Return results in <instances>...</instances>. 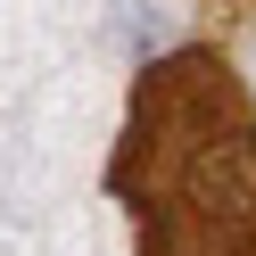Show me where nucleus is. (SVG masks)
Instances as JSON below:
<instances>
[{"instance_id": "obj_1", "label": "nucleus", "mask_w": 256, "mask_h": 256, "mask_svg": "<svg viewBox=\"0 0 256 256\" xmlns=\"http://www.w3.org/2000/svg\"><path fill=\"white\" fill-rule=\"evenodd\" d=\"M116 198L132 206L140 256H256V116L232 66L174 58L149 74Z\"/></svg>"}]
</instances>
